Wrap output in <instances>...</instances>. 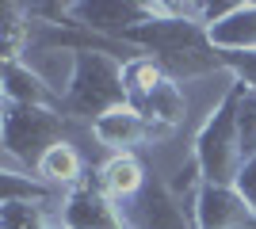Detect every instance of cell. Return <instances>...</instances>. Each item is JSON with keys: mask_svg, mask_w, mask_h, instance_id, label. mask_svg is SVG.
I'll return each instance as SVG.
<instances>
[{"mask_svg": "<svg viewBox=\"0 0 256 229\" xmlns=\"http://www.w3.org/2000/svg\"><path fill=\"white\" fill-rule=\"evenodd\" d=\"M234 187H237V195H241L248 207L256 210V157H248V161L241 164V172H237Z\"/></svg>", "mask_w": 256, "mask_h": 229, "instance_id": "d6986e66", "label": "cell"}, {"mask_svg": "<svg viewBox=\"0 0 256 229\" xmlns=\"http://www.w3.org/2000/svg\"><path fill=\"white\" fill-rule=\"evenodd\" d=\"M146 180L150 176H146V168H142V161L134 153H111L104 161V168H100V176H96V187L111 203H130L146 187Z\"/></svg>", "mask_w": 256, "mask_h": 229, "instance_id": "8fae6325", "label": "cell"}, {"mask_svg": "<svg viewBox=\"0 0 256 229\" xmlns=\"http://www.w3.org/2000/svg\"><path fill=\"white\" fill-rule=\"evenodd\" d=\"M248 84L241 76H234V84L226 88V96L218 99L206 115V122L195 134V149L192 161L199 164L203 172V184H218V187H234L241 164H245V153H241V134H237V111H241V99H245Z\"/></svg>", "mask_w": 256, "mask_h": 229, "instance_id": "7a4b0ae2", "label": "cell"}, {"mask_svg": "<svg viewBox=\"0 0 256 229\" xmlns=\"http://www.w3.org/2000/svg\"><path fill=\"white\" fill-rule=\"evenodd\" d=\"M4 99L23 107H50L62 111V92H54L27 61H4Z\"/></svg>", "mask_w": 256, "mask_h": 229, "instance_id": "30bf717a", "label": "cell"}, {"mask_svg": "<svg viewBox=\"0 0 256 229\" xmlns=\"http://www.w3.org/2000/svg\"><path fill=\"white\" fill-rule=\"evenodd\" d=\"M210 42L218 50H256V0H241L226 19L214 23Z\"/></svg>", "mask_w": 256, "mask_h": 229, "instance_id": "7c38bea8", "label": "cell"}, {"mask_svg": "<svg viewBox=\"0 0 256 229\" xmlns=\"http://www.w3.org/2000/svg\"><path fill=\"white\" fill-rule=\"evenodd\" d=\"M195 229H256V210L237 195V187L203 184L192 207Z\"/></svg>", "mask_w": 256, "mask_h": 229, "instance_id": "ba28073f", "label": "cell"}, {"mask_svg": "<svg viewBox=\"0 0 256 229\" xmlns=\"http://www.w3.org/2000/svg\"><path fill=\"white\" fill-rule=\"evenodd\" d=\"M34 172H38V180L50 184L54 191H62V187L69 191V187L84 184V157H80V149H76L73 142H62V145H54L42 161H38Z\"/></svg>", "mask_w": 256, "mask_h": 229, "instance_id": "4fadbf2b", "label": "cell"}, {"mask_svg": "<svg viewBox=\"0 0 256 229\" xmlns=\"http://www.w3.org/2000/svg\"><path fill=\"white\" fill-rule=\"evenodd\" d=\"M92 138H96L100 145H107L111 153H130L138 142L157 138V130L126 103V107H115V111H107V115H100V119L92 122Z\"/></svg>", "mask_w": 256, "mask_h": 229, "instance_id": "9c48e42d", "label": "cell"}, {"mask_svg": "<svg viewBox=\"0 0 256 229\" xmlns=\"http://www.w3.org/2000/svg\"><path fill=\"white\" fill-rule=\"evenodd\" d=\"M0 184H4V203H42V199L58 195L50 184L27 180V176L16 172V168H4V172H0Z\"/></svg>", "mask_w": 256, "mask_h": 229, "instance_id": "e0dca14e", "label": "cell"}, {"mask_svg": "<svg viewBox=\"0 0 256 229\" xmlns=\"http://www.w3.org/2000/svg\"><path fill=\"white\" fill-rule=\"evenodd\" d=\"M122 46L150 54L172 80H192L226 69L222 50L210 42V31L199 23V4H168L150 0V19L130 27Z\"/></svg>", "mask_w": 256, "mask_h": 229, "instance_id": "6da1fadb", "label": "cell"}, {"mask_svg": "<svg viewBox=\"0 0 256 229\" xmlns=\"http://www.w3.org/2000/svg\"><path fill=\"white\" fill-rule=\"evenodd\" d=\"M248 84V80H245ZM237 134H241V153L248 157H256V92L248 88L245 99H241V111H237Z\"/></svg>", "mask_w": 256, "mask_h": 229, "instance_id": "ac0fdd59", "label": "cell"}, {"mask_svg": "<svg viewBox=\"0 0 256 229\" xmlns=\"http://www.w3.org/2000/svg\"><path fill=\"white\" fill-rule=\"evenodd\" d=\"M58 218H62L65 229H130L126 214L100 191L96 180H92V184L84 180V184L69 187V191L62 195Z\"/></svg>", "mask_w": 256, "mask_h": 229, "instance_id": "52a82bcc", "label": "cell"}, {"mask_svg": "<svg viewBox=\"0 0 256 229\" xmlns=\"http://www.w3.org/2000/svg\"><path fill=\"white\" fill-rule=\"evenodd\" d=\"M122 65L111 50H76L73 73L62 92V111L73 119L96 122L100 115L115 107H126V84H122Z\"/></svg>", "mask_w": 256, "mask_h": 229, "instance_id": "3957f363", "label": "cell"}, {"mask_svg": "<svg viewBox=\"0 0 256 229\" xmlns=\"http://www.w3.org/2000/svg\"><path fill=\"white\" fill-rule=\"evenodd\" d=\"M31 15L23 4H0V54L4 61H20L31 50Z\"/></svg>", "mask_w": 256, "mask_h": 229, "instance_id": "5bb4252c", "label": "cell"}, {"mask_svg": "<svg viewBox=\"0 0 256 229\" xmlns=\"http://www.w3.org/2000/svg\"><path fill=\"white\" fill-rule=\"evenodd\" d=\"M0 226L4 229H65L62 218H50L42 203H4L0 207Z\"/></svg>", "mask_w": 256, "mask_h": 229, "instance_id": "2e32d148", "label": "cell"}, {"mask_svg": "<svg viewBox=\"0 0 256 229\" xmlns=\"http://www.w3.org/2000/svg\"><path fill=\"white\" fill-rule=\"evenodd\" d=\"M69 15L80 31L122 42L130 27L150 19V0H69Z\"/></svg>", "mask_w": 256, "mask_h": 229, "instance_id": "5b68a950", "label": "cell"}, {"mask_svg": "<svg viewBox=\"0 0 256 229\" xmlns=\"http://www.w3.org/2000/svg\"><path fill=\"white\" fill-rule=\"evenodd\" d=\"M164 80H168V73H164L150 54H138L122 65V84H126V103L130 107H138L146 96H153Z\"/></svg>", "mask_w": 256, "mask_h": 229, "instance_id": "9a60e30c", "label": "cell"}, {"mask_svg": "<svg viewBox=\"0 0 256 229\" xmlns=\"http://www.w3.org/2000/svg\"><path fill=\"white\" fill-rule=\"evenodd\" d=\"M130 229H195L192 214L180 207V199L168 191L164 180H146L138 195L130 199V207H122Z\"/></svg>", "mask_w": 256, "mask_h": 229, "instance_id": "8992f818", "label": "cell"}, {"mask_svg": "<svg viewBox=\"0 0 256 229\" xmlns=\"http://www.w3.org/2000/svg\"><path fill=\"white\" fill-rule=\"evenodd\" d=\"M69 130V115L50 107H23L4 99V157L12 164H23L27 172L38 168L54 145L65 142Z\"/></svg>", "mask_w": 256, "mask_h": 229, "instance_id": "277c9868", "label": "cell"}]
</instances>
